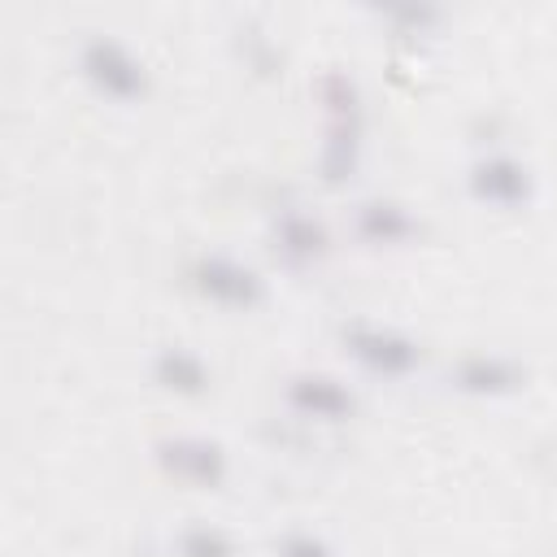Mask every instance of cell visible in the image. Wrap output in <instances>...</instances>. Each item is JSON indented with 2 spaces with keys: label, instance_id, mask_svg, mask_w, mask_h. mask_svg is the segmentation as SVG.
<instances>
[{
  "label": "cell",
  "instance_id": "8992f818",
  "mask_svg": "<svg viewBox=\"0 0 557 557\" xmlns=\"http://www.w3.org/2000/svg\"><path fill=\"white\" fill-rule=\"evenodd\" d=\"M292 405H300L305 413H318V418H344L352 409V396L331 379H296Z\"/></svg>",
  "mask_w": 557,
  "mask_h": 557
},
{
  "label": "cell",
  "instance_id": "6da1fadb",
  "mask_svg": "<svg viewBox=\"0 0 557 557\" xmlns=\"http://www.w3.org/2000/svg\"><path fill=\"white\" fill-rule=\"evenodd\" d=\"M83 70H87L104 91H113V96H135V91L144 87L139 65H135L113 39H91V44L83 48Z\"/></svg>",
  "mask_w": 557,
  "mask_h": 557
},
{
  "label": "cell",
  "instance_id": "30bf717a",
  "mask_svg": "<svg viewBox=\"0 0 557 557\" xmlns=\"http://www.w3.org/2000/svg\"><path fill=\"white\" fill-rule=\"evenodd\" d=\"M322 226L318 222H309V218H300V213H292V218H283V226H278V244H283V252H292V257H313V252H322Z\"/></svg>",
  "mask_w": 557,
  "mask_h": 557
},
{
  "label": "cell",
  "instance_id": "277c9868",
  "mask_svg": "<svg viewBox=\"0 0 557 557\" xmlns=\"http://www.w3.org/2000/svg\"><path fill=\"white\" fill-rule=\"evenodd\" d=\"M161 461L191 483H218L222 479V453L209 440H170V444H161Z\"/></svg>",
  "mask_w": 557,
  "mask_h": 557
},
{
  "label": "cell",
  "instance_id": "52a82bcc",
  "mask_svg": "<svg viewBox=\"0 0 557 557\" xmlns=\"http://www.w3.org/2000/svg\"><path fill=\"white\" fill-rule=\"evenodd\" d=\"M457 379L470 392H500V387H509L518 379V370L509 361H500V357H470V361H461Z\"/></svg>",
  "mask_w": 557,
  "mask_h": 557
},
{
  "label": "cell",
  "instance_id": "3957f363",
  "mask_svg": "<svg viewBox=\"0 0 557 557\" xmlns=\"http://www.w3.org/2000/svg\"><path fill=\"white\" fill-rule=\"evenodd\" d=\"M196 278H200V287H205L209 296H218V300H226V305H248V300H257V278H252V270L235 265L231 257H200Z\"/></svg>",
  "mask_w": 557,
  "mask_h": 557
},
{
  "label": "cell",
  "instance_id": "9c48e42d",
  "mask_svg": "<svg viewBox=\"0 0 557 557\" xmlns=\"http://www.w3.org/2000/svg\"><path fill=\"white\" fill-rule=\"evenodd\" d=\"M361 231H366L370 239H400V235L413 231V222L405 218V209L374 200V205H361Z\"/></svg>",
  "mask_w": 557,
  "mask_h": 557
},
{
  "label": "cell",
  "instance_id": "8fae6325",
  "mask_svg": "<svg viewBox=\"0 0 557 557\" xmlns=\"http://www.w3.org/2000/svg\"><path fill=\"white\" fill-rule=\"evenodd\" d=\"M183 557H231V544L222 531L191 527V531H183Z\"/></svg>",
  "mask_w": 557,
  "mask_h": 557
},
{
  "label": "cell",
  "instance_id": "5b68a950",
  "mask_svg": "<svg viewBox=\"0 0 557 557\" xmlns=\"http://www.w3.org/2000/svg\"><path fill=\"white\" fill-rule=\"evenodd\" d=\"M474 191H479V196H487V200L513 205V200H522V196H527V174H522L513 161L492 157V161H483V165L474 170Z\"/></svg>",
  "mask_w": 557,
  "mask_h": 557
},
{
  "label": "cell",
  "instance_id": "7a4b0ae2",
  "mask_svg": "<svg viewBox=\"0 0 557 557\" xmlns=\"http://www.w3.org/2000/svg\"><path fill=\"white\" fill-rule=\"evenodd\" d=\"M348 348H352L366 366L387 370V374H400V370H409V366L418 361V348H413L409 339L392 335V331H366V326H357V331L348 335Z\"/></svg>",
  "mask_w": 557,
  "mask_h": 557
},
{
  "label": "cell",
  "instance_id": "ba28073f",
  "mask_svg": "<svg viewBox=\"0 0 557 557\" xmlns=\"http://www.w3.org/2000/svg\"><path fill=\"white\" fill-rule=\"evenodd\" d=\"M157 379L165 387H178V392H200L205 387V366L183 348H165L157 357Z\"/></svg>",
  "mask_w": 557,
  "mask_h": 557
},
{
  "label": "cell",
  "instance_id": "7c38bea8",
  "mask_svg": "<svg viewBox=\"0 0 557 557\" xmlns=\"http://www.w3.org/2000/svg\"><path fill=\"white\" fill-rule=\"evenodd\" d=\"M283 557H326V548L309 535H287L283 540Z\"/></svg>",
  "mask_w": 557,
  "mask_h": 557
}]
</instances>
